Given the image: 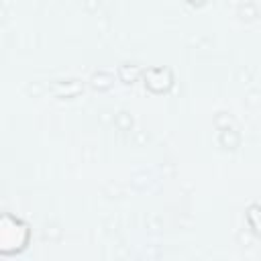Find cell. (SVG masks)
Instances as JSON below:
<instances>
[{"label":"cell","instance_id":"cell-1","mask_svg":"<svg viewBox=\"0 0 261 261\" xmlns=\"http://www.w3.org/2000/svg\"><path fill=\"white\" fill-rule=\"evenodd\" d=\"M29 224L10 212H4L0 218V255L10 257L22 253L29 245Z\"/></svg>","mask_w":261,"mask_h":261},{"label":"cell","instance_id":"cell-2","mask_svg":"<svg viewBox=\"0 0 261 261\" xmlns=\"http://www.w3.org/2000/svg\"><path fill=\"white\" fill-rule=\"evenodd\" d=\"M173 84V75L167 67H153V69H147L145 71V86L151 90V92H167Z\"/></svg>","mask_w":261,"mask_h":261},{"label":"cell","instance_id":"cell-3","mask_svg":"<svg viewBox=\"0 0 261 261\" xmlns=\"http://www.w3.org/2000/svg\"><path fill=\"white\" fill-rule=\"evenodd\" d=\"M247 224L253 230V234H257L261 239V206L259 204H251L247 208Z\"/></svg>","mask_w":261,"mask_h":261},{"label":"cell","instance_id":"cell-4","mask_svg":"<svg viewBox=\"0 0 261 261\" xmlns=\"http://www.w3.org/2000/svg\"><path fill=\"white\" fill-rule=\"evenodd\" d=\"M188 4H192V6H204L206 4V0H186Z\"/></svg>","mask_w":261,"mask_h":261}]
</instances>
